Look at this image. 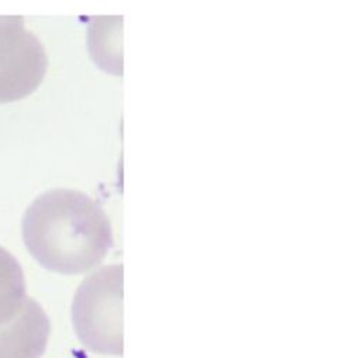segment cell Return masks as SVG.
Listing matches in <instances>:
<instances>
[{"label":"cell","instance_id":"2","mask_svg":"<svg viewBox=\"0 0 339 358\" xmlns=\"http://www.w3.org/2000/svg\"><path fill=\"white\" fill-rule=\"evenodd\" d=\"M72 323L79 341L103 355H123V266L110 264L88 275L75 292Z\"/></svg>","mask_w":339,"mask_h":358},{"label":"cell","instance_id":"3","mask_svg":"<svg viewBox=\"0 0 339 358\" xmlns=\"http://www.w3.org/2000/svg\"><path fill=\"white\" fill-rule=\"evenodd\" d=\"M48 58L22 17L0 16V104L30 96L44 80Z\"/></svg>","mask_w":339,"mask_h":358},{"label":"cell","instance_id":"1","mask_svg":"<svg viewBox=\"0 0 339 358\" xmlns=\"http://www.w3.org/2000/svg\"><path fill=\"white\" fill-rule=\"evenodd\" d=\"M23 241L47 270L75 275L97 267L113 246V229L104 210L88 194L55 189L27 208Z\"/></svg>","mask_w":339,"mask_h":358},{"label":"cell","instance_id":"4","mask_svg":"<svg viewBox=\"0 0 339 358\" xmlns=\"http://www.w3.org/2000/svg\"><path fill=\"white\" fill-rule=\"evenodd\" d=\"M51 334V322L43 306L27 298L22 310L0 326V358H41Z\"/></svg>","mask_w":339,"mask_h":358},{"label":"cell","instance_id":"5","mask_svg":"<svg viewBox=\"0 0 339 358\" xmlns=\"http://www.w3.org/2000/svg\"><path fill=\"white\" fill-rule=\"evenodd\" d=\"M23 268L18 259L0 246V326L11 322L27 301Z\"/></svg>","mask_w":339,"mask_h":358}]
</instances>
